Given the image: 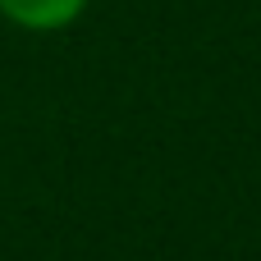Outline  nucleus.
I'll return each mask as SVG.
<instances>
[{
	"label": "nucleus",
	"instance_id": "f257e3e1",
	"mask_svg": "<svg viewBox=\"0 0 261 261\" xmlns=\"http://www.w3.org/2000/svg\"><path fill=\"white\" fill-rule=\"evenodd\" d=\"M83 9H87V0H0V14L28 32H60Z\"/></svg>",
	"mask_w": 261,
	"mask_h": 261
}]
</instances>
